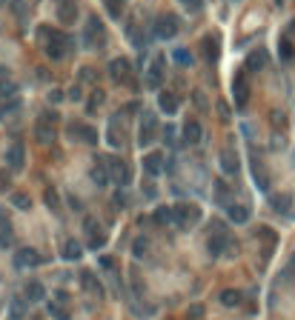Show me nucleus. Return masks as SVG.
Wrapping results in <instances>:
<instances>
[{
    "mask_svg": "<svg viewBox=\"0 0 295 320\" xmlns=\"http://www.w3.org/2000/svg\"><path fill=\"white\" fill-rule=\"evenodd\" d=\"M86 231H89V249H100V246L106 243V234L98 229L95 220H86Z\"/></svg>",
    "mask_w": 295,
    "mask_h": 320,
    "instance_id": "obj_16",
    "label": "nucleus"
},
{
    "mask_svg": "<svg viewBox=\"0 0 295 320\" xmlns=\"http://www.w3.org/2000/svg\"><path fill=\"white\" fill-rule=\"evenodd\" d=\"M161 63H163V57H155V63L149 66V71H146V89H161V77H163Z\"/></svg>",
    "mask_w": 295,
    "mask_h": 320,
    "instance_id": "obj_11",
    "label": "nucleus"
},
{
    "mask_svg": "<svg viewBox=\"0 0 295 320\" xmlns=\"http://www.w3.org/2000/svg\"><path fill=\"white\" fill-rule=\"evenodd\" d=\"M264 66H267V52H264V49H261V52H252L250 57H247V69L250 71H261Z\"/></svg>",
    "mask_w": 295,
    "mask_h": 320,
    "instance_id": "obj_24",
    "label": "nucleus"
},
{
    "mask_svg": "<svg viewBox=\"0 0 295 320\" xmlns=\"http://www.w3.org/2000/svg\"><path fill=\"white\" fill-rule=\"evenodd\" d=\"M109 143H112V146H121V143H124V134H117V120L109 123Z\"/></svg>",
    "mask_w": 295,
    "mask_h": 320,
    "instance_id": "obj_37",
    "label": "nucleus"
},
{
    "mask_svg": "<svg viewBox=\"0 0 295 320\" xmlns=\"http://www.w3.org/2000/svg\"><path fill=\"white\" fill-rule=\"evenodd\" d=\"M12 240H15L12 223H9V217H3V212H0V246H12Z\"/></svg>",
    "mask_w": 295,
    "mask_h": 320,
    "instance_id": "obj_23",
    "label": "nucleus"
},
{
    "mask_svg": "<svg viewBox=\"0 0 295 320\" xmlns=\"http://www.w3.org/2000/svg\"><path fill=\"white\" fill-rule=\"evenodd\" d=\"M35 137H37V143H43V146L54 143V123H52V120L40 117V120L35 123Z\"/></svg>",
    "mask_w": 295,
    "mask_h": 320,
    "instance_id": "obj_8",
    "label": "nucleus"
},
{
    "mask_svg": "<svg viewBox=\"0 0 295 320\" xmlns=\"http://www.w3.org/2000/svg\"><path fill=\"white\" fill-rule=\"evenodd\" d=\"M158 106H161L166 115H175V112H178V106H181V100L175 98L172 92H161V95H158Z\"/></svg>",
    "mask_w": 295,
    "mask_h": 320,
    "instance_id": "obj_17",
    "label": "nucleus"
},
{
    "mask_svg": "<svg viewBox=\"0 0 295 320\" xmlns=\"http://www.w3.org/2000/svg\"><path fill=\"white\" fill-rule=\"evenodd\" d=\"M15 263H18L20 269L26 266H40L43 263V258H40V252L32 249V246H23V249H18V255H15Z\"/></svg>",
    "mask_w": 295,
    "mask_h": 320,
    "instance_id": "obj_6",
    "label": "nucleus"
},
{
    "mask_svg": "<svg viewBox=\"0 0 295 320\" xmlns=\"http://www.w3.org/2000/svg\"><path fill=\"white\" fill-rule=\"evenodd\" d=\"M12 203L18 206V209H29V206H32V200H29L23 192H15V195H12Z\"/></svg>",
    "mask_w": 295,
    "mask_h": 320,
    "instance_id": "obj_40",
    "label": "nucleus"
},
{
    "mask_svg": "<svg viewBox=\"0 0 295 320\" xmlns=\"http://www.w3.org/2000/svg\"><path fill=\"white\" fill-rule=\"evenodd\" d=\"M115 206H121V209H124V206H126V195H124V192H121V189H117V192H115Z\"/></svg>",
    "mask_w": 295,
    "mask_h": 320,
    "instance_id": "obj_49",
    "label": "nucleus"
},
{
    "mask_svg": "<svg viewBox=\"0 0 295 320\" xmlns=\"http://www.w3.org/2000/svg\"><path fill=\"white\" fill-rule=\"evenodd\" d=\"M198 140H201V123L198 120H187V126H184V143L195 146Z\"/></svg>",
    "mask_w": 295,
    "mask_h": 320,
    "instance_id": "obj_19",
    "label": "nucleus"
},
{
    "mask_svg": "<svg viewBox=\"0 0 295 320\" xmlns=\"http://www.w3.org/2000/svg\"><path fill=\"white\" fill-rule=\"evenodd\" d=\"M109 180H115L117 186H126V183L132 180V169H129V163H124L121 157L109 160Z\"/></svg>",
    "mask_w": 295,
    "mask_h": 320,
    "instance_id": "obj_3",
    "label": "nucleus"
},
{
    "mask_svg": "<svg viewBox=\"0 0 295 320\" xmlns=\"http://www.w3.org/2000/svg\"><path fill=\"white\" fill-rule=\"evenodd\" d=\"M272 209H275V212H289V195H275L272 197Z\"/></svg>",
    "mask_w": 295,
    "mask_h": 320,
    "instance_id": "obj_33",
    "label": "nucleus"
},
{
    "mask_svg": "<svg viewBox=\"0 0 295 320\" xmlns=\"http://www.w3.org/2000/svg\"><path fill=\"white\" fill-rule=\"evenodd\" d=\"M204 52H206V60H215L218 57V37H204Z\"/></svg>",
    "mask_w": 295,
    "mask_h": 320,
    "instance_id": "obj_32",
    "label": "nucleus"
},
{
    "mask_svg": "<svg viewBox=\"0 0 295 320\" xmlns=\"http://www.w3.org/2000/svg\"><path fill=\"white\" fill-rule=\"evenodd\" d=\"M221 169H224V175H235L238 172V154L232 149L221 151Z\"/></svg>",
    "mask_w": 295,
    "mask_h": 320,
    "instance_id": "obj_18",
    "label": "nucleus"
},
{
    "mask_svg": "<svg viewBox=\"0 0 295 320\" xmlns=\"http://www.w3.org/2000/svg\"><path fill=\"white\" fill-rule=\"evenodd\" d=\"M215 189H218V200H221V203L226 206V195H229V189H226V183H224V180H218V186H215Z\"/></svg>",
    "mask_w": 295,
    "mask_h": 320,
    "instance_id": "obj_44",
    "label": "nucleus"
},
{
    "mask_svg": "<svg viewBox=\"0 0 295 320\" xmlns=\"http://www.w3.org/2000/svg\"><path fill=\"white\" fill-rule=\"evenodd\" d=\"M100 266H103V269H112V266H115V260H112V258H100Z\"/></svg>",
    "mask_w": 295,
    "mask_h": 320,
    "instance_id": "obj_53",
    "label": "nucleus"
},
{
    "mask_svg": "<svg viewBox=\"0 0 295 320\" xmlns=\"http://www.w3.org/2000/svg\"><path fill=\"white\" fill-rule=\"evenodd\" d=\"M226 214H229V220H232V223H247V220H250V209L241 206V203L226 206Z\"/></svg>",
    "mask_w": 295,
    "mask_h": 320,
    "instance_id": "obj_20",
    "label": "nucleus"
},
{
    "mask_svg": "<svg viewBox=\"0 0 295 320\" xmlns=\"http://www.w3.org/2000/svg\"><path fill=\"white\" fill-rule=\"evenodd\" d=\"M126 35H129V40H132V46H138V49H143V46H146V37L138 32V26H135V23H126Z\"/></svg>",
    "mask_w": 295,
    "mask_h": 320,
    "instance_id": "obj_29",
    "label": "nucleus"
},
{
    "mask_svg": "<svg viewBox=\"0 0 295 320\" xmlns=\"http://www.w3.org/2000/svg\"><path fill=\"white\" fill-rule=\"evenodd\" d=\"M103 40H106L103 23H100L98 18H89V23H86V32H83V43L89 46V49H95V46H103Z\"/></svg>",
    "mask_w": 295,
    "mask_h": 320,
    "instance_id": "obj_2",
    "label": "nucleus"
},
{
    "mask_svg": "<svg viewBox=\"0 0 295 320\" xmlns=\"http://www.w3.org/2000/svg\"><path fill=\"white\" fill-rule=\"evenodd\" d=\"M143 169L149 172V175H161L163 172V154L161 151H149V154H143Z\"/></svg>",
    "mask_w": 295,
    "mask_h": 320,
    "instance_id": "obj_13",
    "label": "nucleus"
},
{
    "mask_svg": "<svg viewBox=\"0 0 295 320\" xmlns=\"http://www.w3.org/2000/svg\"><path fill=\"white\" fill-rule=\"evenodd\" d=\"M43 197H46V206H49V209H57V192H54V189H46Z\"/></svg>",
    "mask_w": 295,
    "mask_h": 320,
    "instance_id": "obj_43",
    "label": "nucleus"
},
{
    "mask_svg": "<svg viewBox=\"0 0 295 320\" xmlns=\"http://www.w3.org/2000/svg\"><path fill=\"white\" fill-rule=\"evenodd\" d=\"M54 3H57V20H61V23L69 26V23L78 20V3H75V0H54Z\"/></svg>",
    "mask_w": 295,
    "mask_h": 320,
    "instance_id": "obj_7",
    "label": "nucleus"
},
{
    "mask_svg": "<svg viewBox=\"0 0 295 320\" xmlns=\"http://www.w3.org/2000/svg\"><path fill=\"white\" fill-rule=\"evenodd\" d=\"M241 300H244V294L238 292V289H224V292H221V303H224V306H238Z\"/></svg>",
    "mask_w": 295,
    "mask_h": 320,
    "instance_id": "obj_28",
    "label": "nucleus"
},
{
    "mask_svg": "<svg viewBox=\"0 0 295 320\" xmlns=\"http://www.w3.org/2000/svg\"><path fill=\"white\" fill-rule=\"evenodd\" d=\"M81 283H83V289H86V292H92V294H103V289H100V283H98V277L92 275L89 269H83V272H81Z\"/></svg>",
    "mask_w": 295,
    "mask_h": 320,
    "instance_id": "obj_21",
    "label": "nucleus"
},
{
    "mask_svg": "<svg viewBox=\"0 0 295 320\" xmlns=\"http://www.w3.org/2000/svg\"><path fill=\"white\" fill-rule=\"evenodd\" d=\"M218 117H221V120H224V123H229V117H232V112H229V103H226V100H218Z\"/></svg>",
    "mask_w": 295,
    "mask_h": 320,
    "instance_id": "obj_39",
    "label": "nucleus"
},
{
    "mask_svg": "<svg viewBox=\"0 0 295 320\" xmlns=\"http://www.w3.org/2000/svg\"><path fill=\"white\" fill-rule=\"evenodd\" d=\"M155 137H158V117H155V112H146V109H143L141 132H138V143H141V146H149Z\"/></svg>",
    "mask_w": 295,
    "mask_h": 320,
    "instance_id": "obj_1",
    "label": "nucleus"
},
{
    "mask_svg": "<svg viewBox=\"0 0 295 320\" xmlns=\"http://www.w3.org/2000/svg\"><path fill=\"white\" fill-rule=\"evenodd\" d=\"M181 3H184L187 9H192V12H198V9H201V6H204L201 0H181Z\"/></svg>",
    "mask_w": 295,
    "mask_h": 320,
    "instance_id": "obj_47",
    "label": "nucleus"
},
{
    "mask_svg": "<svg viewBox=\"0 0 295 320\" xmlns=\"http://www.w3.org/2000/svg\"><path fill=\"white\" fill-rule=\"evenodd\" d=\"M272 123H275V126H284V115H281V112H272Z\"/></svg>",
    "mask_w": 295,
    "mask_h": 320,
    "instance_id": "obj_52",
    "label": "nucleus"
},
{
    "mask_svg": "<svg viewBox=\"0 0 295 320\" xmlns=\"http://www.w3.org/2000/svg\"><path fill=\"white\" fill-rule=\"evenodd\" d=\"M155 35L161 37V40H169V37L178 35V20L172 18V15H163V18L155 20Z\"/></svg>",
    "mask_w": 295,
    "mask_h": 320,
    "instance_id": "obj_5",
    "label": "nucleus"
},
{
    "mask_svg": "<svg viewBox=\"0 0 295 320\" xmlns=\"http://www.w3.org/2000/svg\"><path fill=\"white\" fill-rule=\"evenodd\" d=\"M89 178H92V183H95V186H106V183H109V169L103 166V163H98V166H92Z\"/></svg>",
    "mask_w": 295,
    "mask_h": 320,
    "instance_id": "obj_22",
    "label": "nucleus"
},
{
    "mask_svg": "<svg viewBox=\"0 0 295 320\" xmlns=\"http://www.w3.org/2000/svg\"><path fill=\"white\" fill-rule=\"evenodd\" d=\"M69 132H72V137H81L83 143H89V146H95L98 143V132L92 129V126H86V123H69Z\"/></svg>",
    "mask_w": 295,
    "mask_h": 320,
    "instance_id": "obj_10",
    "label": "nucleus"
},
{
    "mask_svg": "<svg viewBox=\"0 0 295 320\" xmlns=\"http://www.w3.org/2000/svg\"><path fill=\"white\" fill-rule=\"evenodd\" d=\"M15 92H18V86L12 83V80H0V98H15Z\"/></svg>",
    "mask_w": 295,
    "mask_h": 320,
    "instance_id": "obj_35",
    "label": "nucleus"
},
{
    "mask_svg": "<svg viewBox=\"0 0 295 320\" xmlns=\"http://www.w3.org/2000/svg\"><path fill=\"white\" fill-rule=\"evenodd\" d=\"M43 294H46V289H43V283H37V280H32V283L26 286V297L32 303H37V300H43Z\"/></svg>",
    "mask_w": 295,
    "mask_h": 320,
    "instance_id": "obj_27",
    "label": "nucleus"
},
{
    "mask_svg": "<svg viewBox=\"0 0 295 320\" xmlns=\"http://www.w3.org/2000/svg\"><path fill=\"white\" fill-rule=\"evenodd\" d=\"M247 100H250V86H247V74H238L235 77V103L238 106H247Z\"/></svg>",
    "mask_w": 295,
    "mask_h": 320,
    "instance_id": "obj_14",
    "label": "nucleus"
},
{
    "mask_svg": "<svg viewBox=\"0 0 295 320\" xmlns=\"http://www.w3.org/2000/svg\"><path fill=\"white\" fill-rule=\"evenodd\" d=\"M129 60L126 57H115V60L109 63V77L115 80V83H124V80H129Z\"/></svg>",
    "mask_w": 295,
    "mask_h": 320,
    "instance_id": "obj_9",
    "label": "nucleus"
},
{
    "mask_svg": "<svg viewBox=\"0 0 295 320\" xmlns=\"http://www.w3.org/2000/svg\"><path fill=\"white\" fill-rule=\"evenodd\" d=\"M49 100H52V103H61V100H63V92H49Z\"/></svg>",
    "mask_w": 295,
    "mask_h": 320,
    "instance_id": "obj_51",
    "label": "nucleus"
},
{
    "mask_svg": "<svg viewBox=\"0 0 295 320\" xmlns=\"http://www.w3.org/2000/svg\"><path fill=\"white\" fill-rule=\"evenodd\" d=\"M201 220V209L198 206H192V203H178L175 206V223L178 226H192V223H198Z\"/></svg>",
    "mask_w": 295,
    "mask_h": 320,
    "instance_id": "obj_4",
    "label": "nucleus"
},
{
    "mask_svg": "<svg viewBox=\"0 0 295 320\" xmlns=\"http://www.w3.org/2000/svg\"><path fill=\"white\" fill-rule=\"evenodd\" d=\"M206 246H209V255H212V258H218V255H221L226 246L232 249V243H229V237H226L224 231H215L212 237H209V243H206Z\"/></svg>",
    "mask_w": 295,
    "mask_h": 320,
    "instance_id": "obj_12",
    "label": "nucleus"
},
{
    "mask_svg": "<svg viewBox=\"0 0 295 320\" xmlns=\"http://www.w3.org/2000/svg\"><path fill=\"white\" fill-rule=\"evenodd\" d=\"M281 57H284V60L292 57V46H289V40H281Z\"/></svg>",
    "mask_w": 295,
    "mask_h": 320,
    "instance_id": "obj_45",
    "label": "nucleus"
},
{
    "mask_svg": "<svg viewBox=\"0 0 295 320\" xmlns=\"http://www.w3.org/2000/svg\"><path fill=\"white\" fill-rule=\"evenodd\" d=\"M6 163H9V169H23V143H12V149L6 151Z\"/></svg>",
    "mask_w": 295,
    "mask_h": 320,
    "instance_id": "obj_15",
    "label": "nucleus"
},
{
    "mask_svg": "<svg viewBox=\"0 0 295 320\" xmlns=\"http://www.w3.org/2000/svg\"><path fill=\"white\" fill-rule=\"evenodd\" d=\"M81 98H83L81 86H72V89H69V100H81Z\"/></svg>",
    "mask_w": 295,
    "mask_h": 320,
    "instance_id": "obj_48",
    "label": "nucleus"
},
{
    "mask_svg": "<svg viewBox=\"0 0 295 320\" xmlns=\"http://www.w3.org/2000/svg\"><path fill=\"white\" fill-rule=\"evenodd\" d=\"M124 6H126V0H106V12H109V18L121 20V15H124Z\"/></svg>",
    "mask_w": 295,
    "mask_h": 320,
    "instance_id": "obj_31",
    "label": "nucleus"
},
{
    "mask_svg": "<svg viewBox=\"0 0 295 320\" xmlns=\"http://www.w3.org/2000/svg\"><path fill=\"white\" fill-rule=\"evenodd\" d=\"M49 314H52L54 320H72L69 311H63V306H57V303H49Z\"/></svg>",
    "mask_w": 295,
    "mask_h": 320,
    "instance_id": "obj_38",
    "label": "nucleus"
},
{
    "mask_svg": "<svg viewBox=\"0 0 295 320\" xmlns=\"http://www.w3.org/2000/svg\"><path fill=\"white\" fill-rule=\"evenodd\" d=\"M252 175H255V186H258L261 192H267V189H269V180H267V175H264V169H261L258 157L252 160Z\"/></svg>",
    "mask_w": 295,
    "mask_h": 320,
    "instance_id": "obj_26",
    "label": "nucleus"
},
{
    "mask_svg": "<svg viewBox=\"0 0 295 320\" xmlns=\"http://www.w3.org/2000/svg\"><path fill=\"white\" fill-rule=\"evenodd\" d=\"M146 249H149V240H146V237H138V240L132 243L135 258H143V255H146Z\"/></svg>",
    "mask_w": 295,
    "mask_h": 320,
    "instance_id": "obj_36",
    "label": "nucleus"
},
{
    "mask_svg": "<svg viewBox=\"0 0 295 320\" xmlns=\"http://www.w3.org/2000/svg\"><path fill=\"white\" fill-rule=\"evenodd\" d=\"M163 137H166V143H175V126H166Z\"/></svg>",
    "mask_w": 295,
    "mask_h": 320,
    "instance_id": "obj_50",
    "label": "nucleus"
},
{
    "mask_svg": "<svg viewBox=\"0 0 295 320\" xmlns=\"http://www.w3.org/2000/svg\"><path fill=\"white\" fill-rule=\"evenodd\" d=\"M175 220V209H166V206H161V209H155V223H161V226H166V223Z\"/></svg>",
    "mask_w": 295,
    "mask_h": 320,
    "instance_id": "obj_30",
    "label": "nucleus"
},
{
    "mask_svg": "<svg viewBox=\"0 0 295 320\" xmlns=\"http://www.w3.org/2000/svg\"><path fill=\"white\" fill-rule=\"evenodd\" d=\"M81 255H83V246L78 240H66V243H63V258L66 260H78Z\"/></svg>",
    "mask_w": 295,
    "mask_h": 320,
    "instance_id": "obj_25",
    "label": "nucleus"
},
{
    "mask_svg": "<svg viewBox=\"0 0 295 320\" xmlns=\"http://www.w3.org/2000/svg\"><path fill=\"white\" fill-rule=\"evenodd\" d=\"M18 109H20V100H18V98L6 100V103H0V117H6V115H15Z\"/></svg>",
    "mask_w": 295,
    "mask_h": 320,
    "instance_id": "obj_34",
    "label": "nucleus"
},
{
    "mask_svg": "<svg viewBox=\"0 0 295 320\" xmlns=\"http://www.w3.org/2000/svg\"><path fill=\"white\" fill-rule=\"evenodd\" d=\"M201 314H204V306H189V311H187L189 320H198Z\"/></svg>",
    "mask_w": 295,
    "mask_h": 320,
    "instance_id": "obj_46",
    "label": "nucleus"
},
{
    "mask_svg": "<svg viewBox=\"0 0 295 320\" xmlns=\"http://www.w3.org/2000/svg\"><path fill=\"white\" fill-rule=\"evenodd\" d=\"M175 60H178L181 66H192V54H189L187 49H178V52H175Z\"/></svg>",
    "mask_w": 295,
    "mask_h": 320,
    "instance_id": "obj_42",
    "label": "nucleus"
},
{
    "mask_svg": "<svg viewBox=\"0 0 295 320\" xmlns=\"http://www.w3.org/2000/svg\"><path fill=\"white\" fill-rule=\"evenodd\" d=\"M81 74H83V80H92V77H95V71H92V69H83Z\"/></svg>",
    "mask_w": 295,
    "mask_h": 320,
    "instance_id": "obj_54",
    "label": "nucleus"
},
{
    "mask_svg": "<svg viewBox=\"0 0 295 320\" xmlns=\"http://www.w3.org/2000/svg\"><path fill=\"white\" fill-rule=\"evenodd\" d=\"M103 98H106L103 92H95V95L89 98V103H86V109H89V115H92V112H95V109L100 106V103H103Z\"/></svg>",
    "mask_w": 295,
    "mask_h": 320,
    "instance_id": "obj_41",
    "label": "nucleus"
}]
</instances>
